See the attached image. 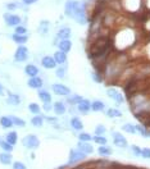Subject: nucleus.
<instances>
[{
  "mask_svg": "<svg viewBox=\"0 0 150 169\" xmlns=\"http://www.w3.org/2000/svg\"><path fill=\"white\" fill-rule=\"evenodd\" d=\"M72 19H74L80 24H86L87 23V17H86V9L82 4H78L76 9H74L73 14H72Z\"/></svg>",
  "mask_w": 150,
  "mask_h": 169,
  "instance_id": "obj_1",
  "label": "nucleus"
},
{
  "mask_svg": "<svg viewBox=\"0 0 150 169\" xmlns=\"http://www.w3.org/2000/svg\"><path fill=\"white\" fill-rule=\"evenodd\" d=\"M22 145L24 147H27V149L34 150V149L39 147L40 141L35 135H28V136H26V137H23V139H22Z\"/></svg>",
  "mask_w": 150,
  "mask_h": 169,
  "instance_id": "obj_2",
  "label": "nucleus"
},
{
  "mask_svg": "<svg viewBox=\"0 0 150 169\" xmlns=\"http://www.w3.org/2000/svg\"><path fill=\"white\" fill-rule=\"evenodd\" d=\"M4 19H5L7 26H9V27H17L22 23V18L17 14H13V13H5Z\"/></svg>",
  "mask_w": 150,
  "mask_h": 169,
  "instance_id": "obj_3",
  "label": "nucleus"
},
{
  "mask_svg": "<svg viewBox=\"0 0 150 169\" xmlns=\"http://www.w3.org/2000/svg\"><path fill=\"white\" fill-rule=\"evenodd\" d=\"M27 58H28V49L23 45H20L18 49L16 50L14 59L17 62H24V60H27Z\"/></svg>",
  "mask_w": 150,
  "mask_h": 169,
  "instance_id": "obj_4",
  "label": "nucleus"
},
{
  "mask_svg": "<svg viewBox=\"0 0 150 169\" xmlns=\"http://www.w3.org/2000/svg\"><path fill=\"white\" fill-rule=\"evenodd\" d=\"M78 4H80V2H76V0H68V2L64 4V14L67 17L72 18L73 12H74V9H76V7Z\"/></svg>",
  "mask_w": 150,
  "mask_h": 169,
  "instance_id": "obj_5",
  "label": "nucleus"
},
{
  "mask_svg": "<svg viewBox=\"0 0 150 169\" xmlns=\"http://www.w3.org/2000/svg\"><path fill=\"white\" fill-rule=\"evenodd\" d=\"M52 89L54 91V93H57V95H60V96H67L71 93V90L66 87L64 85H60V83H55L52 86Z\"/></svg>",
  "mask_w": 150,
  "mask_h": 169,
  "instance_id": "obj_6",
  "label": "nucleus"
},
{
  "mask_svg": "<svg viewBox=\"0 0 150 169\" xmlns=\"http://www.w3.org/2000/svg\"><path fill=\"white\" fill-rule=\"evenodd\" d=\"M107 93H108L109 97H112V99H113L114 101L118 103V104H122V103L124 101L122 93H120V91L116 90V89H108V90H107Z\"/></svg>",
  "mask_w": 150,
  "mask_h": 169,
  "instance_id": "obj_7",
  "label": "nucleus"
},
{
  "mask_svg": "<svg viewBox=\"0 0 150 169\" xmlns=\"http://www.w3.org/2000/svg\"><path fill=\"white\" fill-rule=\"evenodd\" d=\"M41 64L44 68H46V69H53V68L57 67V62L54 60L53 56H44L41 60Z\"/></svg>",
  "mask_w": 150,
  "mask_h": 169,
  "instance_id": "obj_8",
  "label": "nucleus"
},
{
  "mask_svg": "<svg viewBox=\"0 0 150 169\" xmlns=\"http://www.w3.org/2000/svg\"><path fill=\"white\" fill-rule=\"evenodd\" d=\"M85 153L81 151V150H72L71 155H70V163H74V161H78L81 159H85Z\"/></svg>",
  "mask_w": 150,
  "mask_h": 169,
  "instance_id": "obj_9",
  "label": "nucleus"
},
{
  "mask_svg": "<svg viewBox=\"0 0 150 169\" xmlns=\"http://www.w3.org/2000/svg\"><path fill=\"white\" fill-rule=\"evenodd\" d=\"M72 32H71V28L70 27H63V28H60L58 31V33H57V37L60 40H68L71 37Z\"/></svg>",
  "mask_w": 150,
  "mask_h": 169,
  "instance_id": "obj_10",
  "label": "nucleus"
},
{
  "mask_svg": "<svg viewBox=\"0 0 150 169\" xmlns=\"http://www.w3.org/2000/svg\"><path fill=\"white\" fill-rule=\"evenodd\" d=\"M27 85L31 87V89H41V87H42V79L40 77H37V76L36 77H31L28 79Z\"/></svg>",
  "mask_w": 150,
  "mask_h": 169,
  "instance_id": "obj_11",
  "label": "nucleus"
},
{
  "mask_svg": "<svg viewBox=\"0 0 150 169\" xmlns=\"http://www.w3.org/2000/svg\"><path fill=\"white\" fill-rule=\"evenodd\" d=\"M113 140L118 147H126L127 146V140L120 133H113Z\"/></svg>",
  "mask_w": 150,
  "mask_h": 169,
  "instance_id": "obj_12",
  "label": "nucleus"
},
{
  "mask_svg": "<svg viewBox=\"0 0 150 169\" xmlns=\"http://www.w3.org/2000/svg\"><path fill=\"white\" fill-rule=\"evenodd\" d=\"M77 108H78V110H80L81 113H87V111L91 109V103L89 101V100L82 99V100H81V101L77 104Z\"/></svg>",
  "mask_w": 150,
  "mask_h": 169,
  "instance_id": "obj_13",
  "label": "nucleus"
},
{
  "mask_svg": "<svg viewBox=\"0 0 150 169\" xmlns=\"http://www.w3.org/2000/svg\"><path fill=\"white\" fill-rule=\"evenodd\" d=\"M24 72H26V74L30 77H36L37 74H39V68L34 64H28V65H26V68H24Z\"/></svg>",
  "mask_w": 150,
  "mask_h": 169,
  "instance_id": "obj_14",
  "label": "nucleus"
},
{
  "mask_svg": "<svg viewBox=\"0 0 150 169\" xmlns=\"http://www.w3.org/2000/svg\"><path fill=\"white\" fill-rule=\"evenodd\" d=\"M53 58L55 62H57V64H64L66 60H67V55H66V53L62 51V50H59V51H57L54 54Z\"/></svg>",
  "mask_w": 150,
  "mask_h": 169,
  "instance_id": "obj_15",
  "label": "nucleus"
},
{
  "mask_svg": "<svg viewBox=\"0 0 150 169\" xmlns=\"http://www.w3.org/2000/svg\"><path fill=\"white\" fill-rule=\"evenodd\" d=\"M59 49L63 53H68L72 49V42H71V40L70 39H68V40H60V42H59Z\"/></svg>",
  "mask_w": 150,
  "mask_h": 169,
  "instance_id": "obj_16",
  "label": "nucleus"
},
{
  "mask_svg": "<svg viewBox=\"0 0 150 169\" xmlns=\"http://www.w3.org/2000/svg\"><path fill=\"white\" fill-rule=\"evenodd\" d=\"M71 126H72V128L77 129V131H81V129L84 128L82 121H81L78 117H73V118H72V119H71Z\"/></svg>",
  "mask_w": 150,
  "mask_h": 169,
  "instance_id": "obj_17",
  "label": "nucleus"
},
{
  "mask_svg": "<svg viewBox=\"0 0 150 169\" xmlns=\"http://www.w3.org/2000/svg\"><path fill=\"white\" fill-rule=\"evenodd\" d=\"M53 109L55 111V114H58V115H63L64 113H66V106L63 103H55L54 106H53Z\"/></svg>",
  "mask_w": 150,
  "mask_h": 169,
  "instance_id": "obj_18",
  "label": "nucleus"
},
{
  "mask_svg": "<svg viewBox=\"0 0 150 169\" xmlns=\"http://www.w3.org/2000/svg\"><path fill=\"white\" fill-rule=\"evenodd\" d=\"M12 39H13L14 42L20 44V45H23L24 42H27V39L28 37L26 35H18V33H14L13 36H12Z\"/></svg>",
  "mask_w": 150,
  "mask_h": 169,
  "instance_id": "obj_19",
  "label": "nucleus"
},
{
  "mask_svg": "<svg viewBox=\"0 0 150 169\" xmlns=\"http://www.w3.org/2000/svg\"><path fill=\"white\" fill-rule=\"evenodd\" d=\"M78 149L81 150V151H84L85 154H91L94 151V149L91 145H89V143H85L84 141L78 143Z\"/></svg>",
  "mask_w": 150,
  "mask_h": 169,
  "instance_id": "obj_20",
  "label": "nucleus"
},
{
  "mask_svg": "<svg viewBox=\"0 0 150 169\" xmlns=\"http://www.w3.org/2000/svg\"><path fill=\"white\" fill-rule=\"evenodd\" d=\"M0 163L4 165H9L12 163V155H9V153H2L0 154Z\"/></svg>",
  "mask_w": 150,
  "mask_h": 169,
  "instance_id": "obj_21",
  "label": "nucleus"
},
{
  "mask_svg": "<svg viewBox=\"0 0 150 169\" xmlns=\"http://www.w3.org/2000/svg\"><path fill=\"white\" fill-rule=\"evenodd\" d=\"M39 97L42 100L44 103H50L52 101V95L48 92V91H45V90H40L39 91Z\"/></svg>",
  "mask_w": 150,
  "mask_h": 169,
  "instance_id": "obj_22",
  "label": "nucleus"
},
{
  "mask_svg": "<svg viewBox=\"0 0 150 169\" xmlns=\"http://www.w3.org/2000/svg\"><path fill=\"white\" fill-rule=\"evenodd\" d=\"M0 124H2L3 128H10L13 126V122H12L10 117H2L0 118Z\"/></svg>",
  "mask_w": 150,
  "mask_h": 169,
  "instance_id": "obj_23",
  "label": "nucleus"
},
{
  "mask_svg": "<svg viewBox=\"0 0 150 169\" xmlns=\"http://www.w3.org/2000/svg\"><path fill=\"white\" fill-rule=\"evenodd\" d=\"M21 103V97L16 95V93H9L8 95V104L10 105H18Z\"/></svg>",
  "mask_w": 150,
  "mask_h": 169,
  "instance_id": "obj_24",
  "label": "nucleus"
},
{
  "mask_svg": "<svg viewBox=\"0 0 150 169\" xmlns=\"http://www.w3.org/2000/svg\"><path fill=\"white\" fill-rule=\"evenodd\" d=\"M104 108H105V105H104L103 101H99V100H96V101L91 103V109L94 111H102V110H104Z\"/></svg>",
  "mask_w": 150,
  "mask_h": 169,
  "instance_id": "obj_25",
  "label": "nucleus"
},
{
  "mask_svg": "<svg viewBox=\"0 0 150 169\" xmlns=\"http://www.w3.org/2000/svg\"><path fill=\"white\" fill-rule=\"evenodd\" d=\"M17 140H18L17 132H9L7 135V141L10 143V145H14V143H17Z\"/></svg>",
  "mask_w": 150,
  "mask_h": 169,
  "instance_id": "obj_26",
  "label": "nucleus"
},
{
  "mask_svg": "<svg viewBox=\"0 0 150 169\" xmlns=\"http://www.w3.org/2000/svg\"><path fill=\"white\" fill-rule=\"evenodd\" d=\"M107 115L110 117V118H120L122 115V113L120 110H117V109H108L107 110Z\"/></svg>",
  "mask_w": 150,
  "mask_h": 169,
  "instance_id": "obj_27",
  "label": "nucleus"
},
{
  "mask_svg": "<svg viewBox=\"0 0 150 169\" xmlns=\"http://www.w3.org/2000/svg\"><path fill=\"white\" fill-rule=\"evenodd\" d=\"M0 147H2L4 151H7V153H10L12 150H13V145H10L8 141H0Z\"/></svg>",
  "mask_w": 150,
  "mask_h": 169,
  "instance_id": "obj_28",
  "label": "nucleus"
},
{
  "mask_svg": "<svg viewBox=\"0 0 150 169\" xmlns=\"http://www.w3.org/2000/svg\"><path fill=\"white\" fill-rule=\"evenodd\" d=\"M42 118L40 117V115H36V117H34L32 119H31V123H32V126L34 127H41L42 126Z\"/></svg>",
  "mask_w": 150,
  "mask_h": 169,
  "instance_id": "obj_29",
  "label": "nucleus"
},
{
  "mask_svg": "<svg viewBox=\"0 0 150 169\" xmlns=\"http://www.w3.org/2000/svg\"><path fill=\"white\" fill-rule=\"evenodd\" d=\"M10 119H12V122H13V124H16V126H18V127L26 126V122H24L23 119H21V118H18V117H10Z\"/></svg>",
  "mask_w": 150,
  "mask_h": 169,
  "instance_id": "obj_30",
  "label": "nucleus"
},
{
  "mask_svg": "<svg viewBox=\"0 0 150 169\" xmlns=\"http://www.w3.org/2000/svg\"><path fill=\"white\" fill-rule=\"evenodd\" d=\"M98 151H99V154H100V155H110V154H112V149L107 147L105 145H102V146L99 147Z\"/></svg>",
  "mask_w": 150,
  "mask_h": 169,
  "instance_id": "obj_31",
  "label": "nucleus"
},
{
  "mask_svg": "<svg viewBox=\"0 0 150 169\" xmlns=\"http://www.w3.org/2000/svg\"><path fill=\"white\" fill-rule=\"evenodd\" d=\"M28 109H30L31 113H34V114H39V113H40V106L37 104H35V103H31L28 105Z\"/></svg>",
  "mask_w": 150,
  "mask_h": 169,
  "instance_id": "obj_32",
  "label": "nucleus"
},
{
  "mask_svg": "<svg viewBox=\"0 0 150 169\" xmlns=\"http://www.w3.org/2000/svg\"><path fill=\"white\" fill-rule=\"evenodd\" d=\"M123 131H126V132L134 135V133H136V127H134L132 124H124V126H123Z\"/></svg>",
  "mask_w": 150,
  "mask_h": 169,
  "instance_id": "obj_33",
  "label": "nucleus"
},
{
  "mask_svg": "<svg viewBox=\"0 0 150 169\" xmlns=\"http://www.w3.org/2000/svg\"><path fill=\"white\" fill-rule=\"evenodd\" d=\"M94 141H95L96 143H99V145H105V143H107V139H105V137L98 136V135L94 137Z\"/></svg>",
  "mask_w": 150,
  "mask_h": 169,
  "instance_id": "obj_34",
  "label": "nucleus"
},
{
  "mask_svg": "<svg viewBox=\"0 0 150 169\" xmlns=\"http://www.w3.org/2000/svg\"><path fill=\"white\" fill-rule=\"evenodd\" d=\"M26 32H27V28L24 27V26H17L16 27V31H14V33H18V35H26Z\"/></svg>",
  "mask_w": 150,
  "mask_h": 169,
  "instance_id": "obj_35",
  "label": "nucleus"
},
{
  "mask_svg": "<svg viewBox=\"0 0 150 169\" xmlns=\"http://www.w3.org/2000/svg\"><path fill=\"white\" fill-rule=\"evenodd\" d=\"M78 137H80V140H81V141H84V142H89V141H91V136H90L89 133H81V135H78Z\"/></svg>",
  "mask_w": 150,
  "mask_h": 169,
  "instance_id": "obj_36",
  "label": "nucleus"
},
{
  "mask_svg": "<svg viewBox=\"0 0 150 169\" xmlns=\"http://www.w3.org/2000/svg\"><path fill=\"white\" fill-rule=\"evenodd\" d=\"M136 131H139V132H140L144 137H150V133H149L144 127H141V126H137V127H136Z\"/></svg>",
  "mask_w": 150,
  "mask_h": 169,
  "instance_id": "obj_37",
  "label": "nucleus"
},
{
  "mask_svg": "<svg viewBox=\"0 0 150 169\" xmlns=\"http://www.w3.org/2000/svg\"><path fill=\"white\" fill-rule=\"evenodd\" d=\"M95 133H96L98 136L104 135V133H105V127H104V126H102V124H99V126L95 128Z\"/></svg>",
  "mask_w": 150,
  "mask_h": 169,
  "instance_id": "obj_38",
  "label": "nucleus"
},
{
  "mask_svg": "<svg viewBox=\"0 0 150 169\" xmlns=\"http://www.w3.org/2000/svg\"><path fill=\"white\" fill-rule=\"evenodd\" d=\"M81 100H82V97H81V96H72V97L68 99V101H70L71 104H78Z\"/></svg>",
  "mask_w": 150,
  "mask_h": 169,
  "instance_id": "obj_39",
  "label": "nucleus"
},
{
  "mask_svg": "<svg viewBox=\"0 0 150 169\" xmlns=\"http://www.w3.org/2000/svg\"><path fill=\"white\" fill-rule=\"evenodd\" d=\"M13 169H27V168H26V165H24L23 163L16 161V163H13Z\"/></svg>",
  "mask_w": 150,
  "mask_h": 169,
  "instance_id": "obj_40",
  "label": "nucleus"
},
{
  "mask_svg": "<svg viewBox=\"0 0 150 169\" xmlns=\"http://www.w3.org/2000/svg\"><path fill=\"white\" fill-rule=\"evenodd\" d=\"M64 72H66V69L64 68H58L57 69V77H59V78H64Z\"/></svg>",
  "mask_w": 150,
  "mask_h": 169,
  "instance_id": "obj_41",
  "label": "nucleus"
},
{
  "mask_svg": "<svg viewBox=\"0 0 150 169\" xmlns=\"http://www.w3.org/2000/svg\"><path fill=\"white\" fill-rule=\"evenodd\" d=\"M141 155L144 156V158L150 159V149H144V150H141Z\"/></svg>",
  "mask_w": 150,
  "mask_h": 169,
  "instance_id": "obj_42",
  "label": "nucleus"
},
{
  "mask_svg": "<svg viewBox=\"0 0 150 169\" xmlns=\"http://www.w3.org/2000/svg\"><path fill=\"white\" fill-rule=\"evenodd\" d=\"M37 2H39V0H22V3L24 5H32V4L37 3Z\"/></svg>",
  "mask_w": 150,
  "mask_h": 169,
  "instance_id": "obj_43",
  "label": "nucleus"
},
{
  "mask_svg": "<svg viewBox=\"0 0 150 169\" xmlns=\"http://www.w3.org/2000/svg\"><path fill=\"white\" fill-rule=\"evenodd\" d=\"M132 150H134V153H135V155H137V156H140L141 155V150L137 147L136 145H132Z\"/></svg>",
  "mask_w": 150,
  "mask_h": 169,
  "instance_id": "obj_44",
  "label": "nucleus"
},
{
  "mask_svg": "<svg viewBox=\"0 0 150 169\" xmlns=\"http://www.w3.org/2000/svg\"><path fill=\"white\" fill-rule=\"evenodd\" d=\"M17 7H18V5H17L16 3H9V4L7 5V8H8L9 10H13V9H16Z\"/></svg>",
  "mask_w": 150,
  "mask_h": 169,
  "instance_id": "obj_45",
  "label": "nucleus"
},
{
  "mask_svg": "<svg viewBox=\"0 0 150 169\" xmlns=\"http://www.w3.org/2000/svg\"><path fill=\"white\" fill-rule=\"evenodd\" d=\"M92 78L95 79L96 82H102V77H100V76H98L96 73H92Z\"/></svg>",
  "mask_w": 150,
  "mask_h": 169,
  "instance_id": "obj_46",
  "label": "nucleus"
},
{
  "mask_svg": "<svg viewBox=\"0 0 150 169\" xmlns=\"http://www.w3.org/2000/svg\"><path fill=\"white\" fill-rule=\"evenodd\" d=\"M44 109H45L46 111L52 110V105H50V103H45V104H44Z\"/></svg>",
  "mask_w": 150,
  "mask_h": 169,
  "instance_id": "obj_47",
  "label": "nucleus"
},
{
  "mask_svg": "<svg viewBox=\"0 0 150 169\" xmlns=\"http://www.w3.org/2000/svg\"><path fill=\"white\" fill-rule=\"evenodd\" d=\"M0 95H4V87L2 83H0Z\"/></svg>",
  "mask_w": 150,
  "mask_h": 169,
  "instance_id": "obj_48",
  "label": "nucleus"
}]
</instances>
